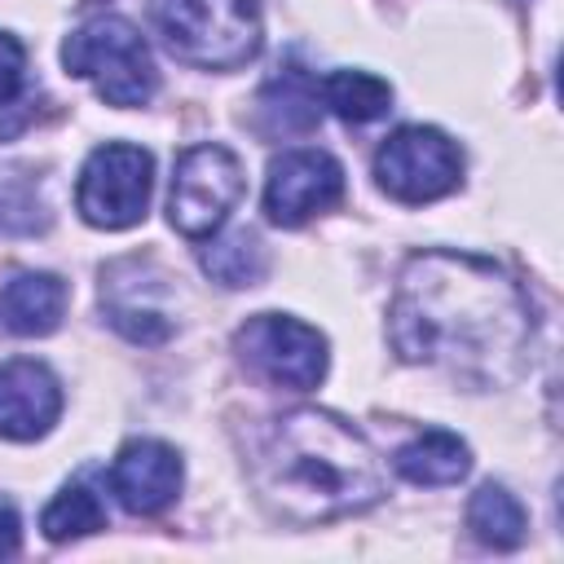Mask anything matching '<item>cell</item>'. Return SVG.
Masks as SVG:
<instances>
[{
  "mask_svg": "<svg viewBox=\"0 0 564 564\" xmlns=\"http://www.w3.org/2000/svg\"><path fill=\"white\" fill-rule=\"evenodd\" d=\"M40 529L48 542H75V538H88L97 529H106V502L93 485L84 480H70L53 494V502L44 507L40 516Z\"/></svg>",
  "mask_w": 564,
  "mask_h": 564,
  "instance_id": "cell-19",
  "label": "cell"
},
{
  "mask_svg": "<svg viewBox=\"0 0 564 564\" xmlns=\"http://www.w3.org/2000/svg\"><path fill=\"white\" fill-rule=\"evenodd\" d=\"M22 84H26V48L9 31H0V106H9L22 93Z\"/></svg>",
  "mask_w": 564,
  "mask_h": 564,
  "instance_id": "cell-21",
  "label": "cell"
},
{
  "mask_svg": "<svg viewBox=\"0 0 564 564\" xmlns=\"http://www.w3.org/2000/svg\"><path fill=\"white\" fill-rule=\"evenodd\" d=\"M154 189V159L141 145L106 141L97 145L75 181V207L93 229H132L145 220Z\"/></svg>",
  "mask_w": 564,
  "mask_h": 564,
  "instance_id": "cell-5",
  "label": "cell"
},
{
  "mask_svg": "<svg viewBox=\"0 0 564 564\" xmlns=\"http://www.w3.org/2000/svg\"><path fill=\"white\" fill-rule=\"evenodd\" d=\"M234 348L242 366L273 388L308 392L326 379V335L286 313H256L238 326Z\"/></svg>",
  "mask_w": 564,
  "mask_h": 564,
  "instance_id": "cell-8",
  "label": "cell"
},
{
  "mask_svg": "<svg viewBox=\"0 0 564 564\" xmlns=\"http://www.w3.org/2000/svg\"><path fill=\"white\" fill-rule=\"evenodd\" d=\"M62 414V383L35 357H13L0 366V436L35 441Z\"/></svg>",
  "mask_w": 564,
  "mask_h": 564,
  "instance_id": "cell-11",
  "label": "cell"
},
{
  "mask_svg": "<svg viewBox=\"0 0 564 564\" xmlns=\"http://www.w3.org/2000/svg\"><path fill=\"white\" fill-rule=\"evenodd\" d=\"M317 88H322V106L344 123H370L392 110V84L370 70H330Z\"/></svg>",
  "mask_w": 564,
  "mask_h": 564,
  "instance_id": "cell-16",
  "label": "cell"
},
{
  "mask_svg": "<svg viewBox=\"0 0 564 564\" xmlns=\"http://www.w3.org/2000/svg\"><path fill=\"white\" fill-rule=\"evenodd\" d=\"M181 480H185L181 454L172 445H163V441H150V436L128 441L110 463V494L132 516L167 511L176 502V494H181Z\"/></svg>",
  "mask_w": 564,
  "mask_h": 564,
  "instance_id": "cell-10",
  "label": "cell"
},
{
  "mask_svg": "<svg viewBox=\"0 0 564 564\" xmlns=\"http://www.w3.org/2000/svg\"><path fill=\"white\" fill-rule=\"evenodd\" d=\"M167 53L203 70H238L264 44L260 0H150Z\"/></svg>",
  "mask_w": 564,
  "mask_h": 564,
  "instance_id": "cell-3",
  "label": "cell"
},
{
  "mask_svg": "<svg viewBox=\"0 0 564 564\" xmlns=\"http://www.w3.org/2000/svg\"><path fill=\"white\" fill-rule=\"evenodd\" d=\"M203 273L220 286H256L269 269V256L251 229H234L225 238H207L203 247Z\"/></svg>",
  "mask_w": 564,
  "mask_h": 564,
  "instance_id": "cell-18",
  "label": "cell"
},
{
  "mask_svg": "<svg viewBox=\"0 0 564 564\" xmlns=\"http://www.w3.org/2000/svg\"><path fill=\"white\" fill-rule=\"evenodd\" d=\"M66 282L57 273H18L0 286V330L9 335H48L62 326Z\"/></svg>",
  "mask_w": 564,
  "mask_h": 564,
  "instance_id": "cell-12",
  "label": "cell"
},
{
  "mask_svg": "<svg viewBox=\"0 0 564 564\" xmlns=\"http://www.w3.org/2000/svg\"><path fill=\"white\" fill-rule=\"evenodd\" d=\"M18 538H22V524H18V511L9 502H0V560H9L18 551Z\"/></svg>",
  "mask_w": 564,
  "mask_h": 564,
  "instance_id": "cell-22",
  "label": "cell"
},
{
  "mask_svg": "<svg viewBox=\"0 0 564 564\" xmlns=\"http://www.w3.org/2000/svg\"><path fill=\"white\" fill-rule=\"evenodd\" d=\"M256 494L295 524H326L375 507L388 476L370 441L330 410H291L273 419L251 454Z\"/></svg>",
  "mask_w": 564,
  "mask_h": 564,
  "instance_id": "cell-2",
  "label": "cell"
},
{
  "mask_svg": "<svg viewBox=\"0 0 564 564\" xmlns=\"http://www.w3.org/2000/svg\"><path fill=\"white\" fill-rule=\"evenodd\" d=\"M388 335L401 361L445 366L480 388L520 375L533 339V308L520 282L467 251H419L405 260Z\"/></svg>",
  "mask_w": 564,
  "mask_h": 564,
  "instance_id": "cell-1",
  "label": "cell"
},
{
  "mask_svg": "<svg viewBox=\"0 0 564 564\" xmlns=\"http://www.w3.org/2000/svg\"><path fill=\"white\" fill-rule=\"evenodd\" d=\"M62 66L70 75L88 79L97 88V97L119 110L145 106L159 88L150 44L141 40V31L128 18H115V13L88 18L84 26H75L62 44Z\"/></svg>",
  "mask_w": 564,
  "mask_h": 564,
  "instance_id": "cell-4",
  "label": "cell"
},
{
  "mask_svg": "<svg viewBox=\"0 0 564 564\" xmlns=\"http://www.w3.org/2000/svg\"><path fill=\"white\" fill-rule=\"evenodd\" d=\"M375 181L397 203H432L458 189L463 181V154L441 128L405 123L375 150Z\"/></svg>",
  "mask_w": 564,
  "mask_h": 564,
  "instance_id": "cell-7",
  "label": "cell"
},
{
  "mask_svg": "<svg viewBox=\"0 0 564 564\" xmlns=\"http://www.w3.org/2000/svg\"><path fill=\"white\" fill-rule=\"evenodd\" d=\"M260 110H264V119H269L273 132H308L322 119V88L300 66H286L282 75H273L264 84Z\"/></svg>",
  "mask_w": 564,
  "mask_h": 564,
  "instance_id": "cell-15",
  "label": "cell"
},
{
  "mask_svg": "<svg viewBox=\"0 0 564 564\" xmlns=\"http://www.w3.org/2000/svg\"><path fill=\"white\" fill-rule=\"evenodd\" d=\"M392 463L410 485H458L471 471V449L463 436L432 427V432H419L414 441H405Z\"/></svg>",
  "mask_w": 564,
  "mask_h": 564,
  "instance_id": "cell-14",
  "label": "cell"
},
{
  "mask_svg": "<svg viewBox=\"0 0 564 564\" xmlns=\"http://www.w3.org/2000/svg\"><path fill=\"white\" fill-rule=\"evenodd\" d=\"M467 529L476 533V542L494 551H516L529 533V516L516 502V494H507L502 485H480L467 502Z\"/></svg>",
  "mask_w": 564,
  "mask_h": 564,
  "instance_id": "cell-17",
  "label": "cell"
},
{
  "mask_svg": "<svg viewBox=\"0 0 564 564\" xmlns=\"http://www.w3.org/2000/svg\"><path fill=\"white\" fill-rule=\"evenodd\" d=\"M242 198V163L225 145H189L176 159L172 172V194H167V216L172 229L189 242H207L234 203Z\"/></svg>",
  "mask_w": 564,
  "mask_h": 564,
  "instance_id": "cell-6",
  "label": "cell"
},
{
  "mask_svg": "<svg viewBox=\"0 0 564 564\" xmlns=\"http://www.w3.org/2000/svg\"><path fill=\"white\" fill-rule=\"evenodd\" d=\"M44 203L35 194V185L26 176H13V172H0V234L4 238H18V234H35L44 229Z\"/></svg>",
  "mask_w": 564,
  "mask_h": 564,
  "instance_id": "cell-20",
  "label": "cell"
},
{
  "mask_svg": "<svg viewBox=\"0 0 564 564\" xmlns=\"http://www.w3.org/2000/svg\"><path fill=\"white\" fill-rule=\"evenodd\" d=\"M344 198V167L326 150H282L264 176V216L282 229L313 220Z\"/></svg>",
  "mask_w": 564,
  "mask_h": 564,
  "instance_id": "cell-9",
  "label": "cell"
},
{
  "mask_svg": "<svg viewBox=\"0 0 564 564\" xmlns=\"http://www.w3.org/2000/svg\"><path fill=\"white\" fill-rule=\"evenodd\" d=\"M101 304H106V317L119 335H128L132 344H163L172 335V317L132 286V269L128 260L110 264L101 273Z\"/></svg>",
  "mask_w": 564,
  "mask_h": 564,
  "instance_id": "cell-13",
  "label": "cell"
},
{
  "mask_svg": "<svg viewBox=\"0 0 564 564\" xmlns=\"http://www.w3.org/2000/svg\"><path fill=\"white\" fill-rule=\"evenodd\" d=\"M88 4H97V0H88Z\"/></svg>",
  "mask_w": 564,
  "mask_h": 564,
  "instance_id": "cell-23",
  "label": "cell"
}]
</instances>
